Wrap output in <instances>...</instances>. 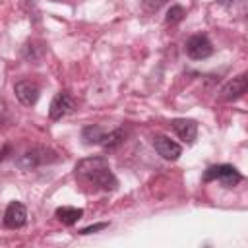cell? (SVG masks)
Masks as SVG:
<instances>
[{
    "mask_svg": "<svg viewBox=\"0 0 248 248\" xmlns=\"http://www.w3.org/2000/svg\"><path fill=\"white\" fill-rule=\"evenodd\" d=\"M76 178L91 186L93 190H103V192H112L118 186V180L105 157L81 159L76 165Z\"/></svg>",
    "mask_w": 248,
    "mask_h": 248,
    "instance_id": "obj_1",
    "label": "cell"
},
{
    "mask_svg": "<svg viewBox=\"0 0 248 248\" xmlns=\"http://www.w3.org/2000/svg\"><path fill=\"white\" fill-rule=\"evenodd\" d=\"M56 161H60V157H58L52 149L37 145V147H31V149L23 151V153L16 159V165H17L21 170H33V169H37V167L50 165V163H56Z\"/></svg>",
    "mask_w": 248,
    "mask_h": 248,
    "instance_id": "obj_2",
    "label": "cell"
},
{
    "mask_svg": "<svg viewBox=\"0 0 248 248\" xmlns=\"http://www.w3.org/2000/svg\"><path fill=\"white\" fill-rule=\"evenodd\" d=\"M213 180H219L225 188H232L238 182H242V174L232 165H213L205 169L203 182H213Z\"/></svg>",
    "mask_w": 248,
    "mask_h": 248,
    "instance_id": "obj_3",
    "label": "cell"
},
{
    "mask_svg": "<svg viewBox=\"0 0 248 248\" xmlns=\"http://www.w3.org/2000/svg\"><path fill=\"white\" fill-rule=\"evenodd\" d=\"M184 50L192 60H203V58H209L213 54V45L205 35L198 33V35H192L186 41Z\"/></svg>",
    "mask_w": 248,
    "mask_h": 248,
    "instance_id": "obj_4",
    "label": "cell"
},
{
    "mask_svg": "<svg viewBox=\"0 0 248 248\" xmlns=\"http://www.w3.org/2000/svg\"><path fill=\"white\" fill-rule=\"evenodd\" d=\"M76 108V101L74 97L68 93V91H58L52 101H50V107H48V118L50 120H62L66 114L74 112Z\"/></svg>",
    "mask_w": 248,
    "mask_h": 248,
    "instance_id": "obj_5",
    "label": "cell"
},
{
    "mask_svg": "<svg viewBox=\"0 0 248 248\" xmlns=\"http://www.w3.org/2000/svg\"><path fill=\"white\" fill-rule=\"evenodd\" d=\"M14 93H16V97H17V101H19L21 105H25V107H33V105L39 101V95H41L39 85H37L35 81H29V79L17 81V83L14 85Z\"/></svg>",
    "mask_w": 248,
    "mask_h": 248,
    "instance_id": "obj_6",
    "label": "cell"
},
{
    "mask_svg": "<svg viewBox=\"0 0 248 248\" xmlns=\"http://www.w3.org/2000/svg\"><path fill=\"white\" fill-rule=\"evenodd\" d=\"M27 223V209L21 202H10L4 211V225L8 229H21Z\"/></svg>",
    "mask_w": 248,
    "mask_h": 248,
    "instance_id": "obj_7",
    "label": "cell"
},
{
    "mask_svg": "<svg viewBox=\"0 0 248 248\" xmlns=\"http://www.w3.org/2000/svg\"><path fill=\"white\" fill-rule=\"evenodd\" d=\"M153 147L167 161H176L182 155V147L176 141H172L170 138H167V136H155L153 138Z\"/></svg>",
    "mask_w": 248,
    "mask_h": 248,
    "instance_id": "obj_8",
    "label": "cell"
},
{
    "mask_svg": "<svg viewBox=\"0 0 248 248\" xmlns=\"http://www.w3.org/2000/svg\"><path fill=\"white\" fill-rule=\"evenodd\" d=\"M174 134L184 141V143H194L196 141V136H198V122L196 120H190V118H174L170 122Z\"/></svg>",
    "mask_w": 248,
    "mask_h": 248,
    "instance_id": "obj_9",
    "label": "cell"
},
{
    "mask_svg": "<svg viewBox=\"0 0 248 248\" xmlns=\"http://www.w3.org/2000/svg\"><path fill=\"white\" fill-rule=\"evenodd\" d=\"M246 87H248L246 74H238L236 78H232L231 81L225 83V87L221 89V99L223 101H236L246 93Z\"/></svg>",
    "mask_w": 248,
    "mask_h": 248,
    "instance_id": "obj_10",
    "label": "cell"
},
{
    "mask_svg": "<svg viewBox=\"0 0 248 248\" xmlns=\"http://www.w3.org/2000/svg\"><path fill=\"white\" fill-rule=\"evenodd\" d=\"M54 215H56V219H58L62 225L72 227V225H76V223L83 217V209H79V207H70V205H62V207H58V209L54 211Z\"/></svg>",
    "mask_w": 248,
    "mask_h": 248,
    "instance_id": "obj_11",
    "label": "cell"
},
{
    "mask_svg": "<svg viewBox=\"0 0 248 248\" xmlns=\"http://www.w3.org/2000/svg\"><path fill=\"white\" fill-rule=\"evenodd\" d=\"M124 138H126V130L124 128H116V130H112L108 134H103V140H101L99 145H103L105 151H112L124 141Z\"/></svg>",
    "mask_w": 248,
    "mask_h": 248,
    "instance_id": "obj_12",
    "label": "cell"
},
{
    "mask_svg": "<svg viewBox=\"0 0 248 248\" xmlns=\"http://www.w3.org/2000/svg\"><path fill=\"white\" fill-rule=\"evenodd\" d=\"M103 134H105V132H103L101 126L89 124V126H85V128L81 130V140H83L85 145H97V143H101Z\"/></svg>",
    "mask_w": 248,
    "mask_h": 248,
    "instance_id": "obj_13",
    "label": "cell"
},
{
    "mask_svg": "<svg viewBox=\"0 0 248 248\" xmlns=\"http://www.w3.org/2000/svg\"><path fill=\"white\" fill-rule=\"evenodd\" d=\"M43 54H45V46H43V43H27V45L23 46V58L29 60V62L39 64L41 58H43Z\"/></svg>",
    "mask_w": 248,
    "mask_h": 248,
    "instance_id": "obj_14",
    "label": "cell"
},
{
    "mask_svg": "<svg viewBox=\"0 0 248 248\" xmlns=\"http://www.w3.org/2000/svg\"><path fill=\"white\" fill-rule=\"evenodd\" d=\"M184 16H186L184 8L178 6V4H174V6L169 8V12H167V16H165V23H167V25H176V23H180V21L184 19Z\"/></svg>",
    "mask_w": 248,
    "mask_h": 248,
    "instance_id": "obj_15",
    "label": "cell"
},
{
    "mask_svg": "<svg viewBox=\"0 0 248 248\" xmlns=\"http://www.w3.org/2000/svg\"><path fill=\"white\" fill-rule=\"evenodd\" d=\"M167 2H169V0H141V6H143V10H147V12H157V10H161Z\"/></svg>",
    "mask_w": 248,
    "mask_h": 248,
    "instance_id": "obj_16",
    "label": "cell"
},
{
    "mask_svg": "<svg viewBox=\"0 0 248 248\" xmlns=\"http://www.w3.org/2000/svg\"><path fill=\"white\" fill-rule=\"evenodd\" d=\"M107 227H108V223H97V225H91V227H85V229H81V231H79V234H91V232L103 231V229H107Z\"/></svg>",
    "mask_w": 248,
    "mask_h": 248,
    "instance_id": "obj_17",
    "label": "cell"
},
{
    "mask_svg": "<svg viewBox=\"0 0 248 248\" xmlns=\"http://www.w3.org/2000/svg\"><path fill=\"white\" fill-rule=\"evenodd\" d=\"M238 2H244V0H217V4L223 6V8H232V6L238 4Z\"/></svg>",
    "mask_w": 248,
    "mask_h": 248,
    "instance_id": "obj_18",
    "label": "cell"
},
{
    "mask_svg": "<svg viewBox=\"0 0 248 248\" xmlns=\"http://www.w3.org/2000/svg\"><path fill=\"white\" fill-rule=\"evenodd\" d=\"M10 151H12V145H6V147L0 151V161H4V159L8 157V153H10Z\"/></svg>",
    "mask_w": 248,
    "mask_h": 248,
    "instance_id": "obj_19",
    "label": "cell"
},
{
    "mask_svg": "<svg viewBox=\"0 0 248 248\" xmlns=\"http://www.w3.org/2000/svg\"><path fill=\"white\" fill-rule=\"evenodd\" d=\"M52 2H58V0H52Z\"/></svg>",
    "mask_w": 248,
    "mask_h": 248,
    "instance_id": "obj_20",
    "label": "cell"
}]
</instances>
